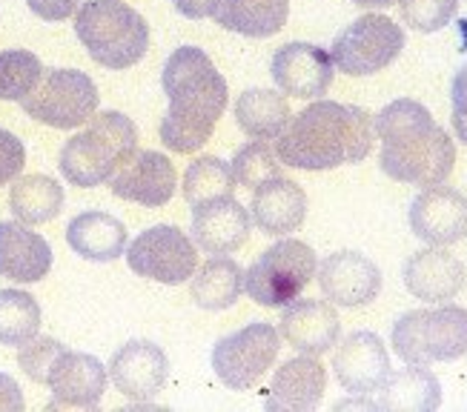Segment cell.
Here are the masks:
<instances>
[{
	"label": "cell",
	"mask_w": 467,
	"mask_h": 412,
	"mask_svg": "<svg viewBox=\"0 0 467 412\" xmlns=\"http://www.w3.org/2000/svg\"><path fill=\"white\" fill-rule=\"evenodd\" d=\"M138 152V127L124 112H95L87 129L72 135L60 149V175L72 187L92 190L107 183Z\"/></svg>",
	"instance_id": "277c9868"
},
{
	"label": "cell",
	"mask_w": 467,
	"mask_h": 412,
	"mask_svg": "<svg viewBox=\"0 0 467 412\" xmlns=\"http://www.w3.org/2000/svg\"><path fill=\"white\" fill-rule=\"evenodd\" d=\"M172 4L184 17L201 20V17H215L221 0H172Z\"/></svg>",
	"instance_id": "60d3db41"
},
{
	"label": "cell",
	"mask_w": 467,
	"mask_h": 412,
	"mask_svg": "<svg viewBox=\"0 0 467 412\" xmlns=\"http://www.w3.org/2000/svg\"><path fill=\"white\" fill-rule=\"evenodd\" d=\"M464 263L441 246H428L404 261V286L413 298L428 304L453 301L464 290Z\"/></svg>",
	"instance_id": "7402d4cb"
},
{
	"label": "cell",
	"mask_w": 467,
	"mask_h": 412,
	"mask_svg": "<svg viewBox=\"0 0 467 412\" xmlns=\"http://www.w3.org/2000/svg\"><path fill=\"white\" fill-rule=\"evenodd\" d=\"M336 77V67L327 49H321L316 44H284L273 55V80L275 87L301 100H318L330 92Z\"/></svg>",
	"instance_id": "7c38bea8"
},
{
	"label": "cell",
	"mask_w": 467,
	"mask_h": 412,
	"mask_svg": "<svg viewBox=\"0 0 467 412\" xmlns=\"http://www.w3.org/2000/svg\"><path fill=\"white\" fill-rule=\"evenodd\" d=\"M26 163V149L24 143L17 140V135L0 129V187L12 183L20 172H24Z\"/></svg>",
	"instance_id": "8d00e7d4"
},
{
	"label": "cell",
	"mask_w": 467,
	"mask_h": 412,
	"mask_svg": "<svg viewBox=\"0 0 467 412\" xmlns=\"http://www.w3.org/2000/svg\"><path fill=\"white\" fill-rule=\"evenodd\" d=\"M278 349V329L267 321H253L213 346V369L224 386L253 389L275 364Z\"/></svg>",
	"instance_id": "30bf717a"
},
{
	"label": "cell",
	"mask_w": 467,
	"mask_h": 412,
	"mask_svg": "<svg viewBox=\"0 0 467 412\" xmlns=\"http://www.w3.org/2000/svg\"><path fill=\"white\" fill-rule=\"evenodd\" d=\"M26 407L24 401V393H20V386L12 376L0 373V412H20Z\"/></svg>",
	"instance_id": "ab89813d"
},
{
	"label": "cell",
	"mask_w": 467,
	"mask_h": 412,
	"mask_svg": "<svg viewBox=\"0 0 467 412\" xmlns=\"http://www.w3.org/2000/svg\"><path fill=\"white\" fill-rule=\"evenodd\" d=\"M253 218L235 195L213 198L192 206V223L190 232L201 252L207 255H233L250 241Z\"/></svg>",
	"instance_id": "2e32d148"
},
{
	"label": "cell",
	"mask_w": 467,
	"mask_h": 412,
	"mask_svg": "<svg viewBox=\"0 0 467 412\" xmlns=\"http://www.w3.org/2000/svg\"><path fill=\"white\" fill-rule=\"evenodd\" d=\"M52 389V404L57 407H75V409H95L107 393V366L89 353H72L64 349L47 378Z\"/></svg>",
	"instance_id": "44dd1931"
},
{
	"label": "cell",
	"mask_w": 467,
	"mask_h": 412,
	"mask_svg": "<svg viewBox=\"0 0 467 412\" xmlns=\"http://www.w3.org/2000/svg\"><path fill=\"white\" fill-rule=\"evenodd\" d=\"M373 127L381 140L379 167L388 178L410 187H433L451 178L456 147L424 103L399 98L373 118Z\"/></svg>",
	"instance_id": "3957f363"
},
{
	"label": "cell",
	"mask_w": 467,
	"mask_h": 412,
	"mask_svg": "<svg viewBox=\"0 0 467 412\" xmlns=\"http://www.w3.org/2000/svg\"><path fill=\"white\" fill-rule=\"evenodd\" d=\"M75 35L98 67L130 69L150 49V26L124 0H87L75 12Z\"/></svg>",
	"instance_id": "5b68a950"
},
{
	"label": "cell",
	"mask_w": 467,
	"mask_h": 412,
	"mask_svg": "<svg viewBox=\"0 0 467 412\" xmlns=\"http://www.w3.org/2000/svg\"><path fill=\"white\" fill-rule=\"evenodd\" d=\"M40 329V306L24 290L0 293V344L20 346L37 335Z\"/></svg>",
	"instance_id": "1f68e13d"
},
{
	"label": "cell",
	"mask_w": 467,
	"mask_h": 412,
	"mask_svg": "<svg viewBox=\"0 0 467 412\" xmlns=\"http://www.w3.org/2000/svg\"><path fill=\"white\" fill-rule=\"evenodd\" d=\"M278 335L304 355H324L341 338V321L336 304L318 298H296L284 306Z\"/></svg>",
	"instance_id": "ffe728a7"
},
{
	"label": "cell",
	"mask_w": 467,
	"mask_h": 412,
	"mask_svg": "<svg viewBox=\"0 0 467 412\" xmlns=\"http://www.w3.org/2000/svg\"><path fill=\"white\" fill-rule=\"evenodd\" d=\"M64 187L49 175H24L15 178V187L9 190V206L20 223L37 226L60 215L64 210Z\"/></svg>",
	"instance_id": "f546056e"
},
{
	"label": "cell",
	"mask_w": 467,
	"mask_h": 412,
	"mask_svg": "<svg viewBox=\"0 0 467 412\" xmlns=\"http://www.w3.org/2000/svg\"><path fill=\"white\" fill-rule=\"evenodd\" d=\"M338 407H361L381 412H433L441 407V384L428 366L408 364V369H390L376 393L358 401H341Z\"/></svg>",
	"instance_id": "d6986e66"
},
{
	"label": "cell",
	"mask_w": 467,
	"mask_h": 412,
	"mask_svg": "<svg viewBox=\"0 0 467 412\" xmlns=\"http://www.w3.org/2000/svg\"><path fill=\"white\" fill-rule=\"evenodd\" d=\"M44 75L40 57L29 49L0 52V100H24Z\"/></svg>",
	"instance_id": "836d02e7"
},
{
	"label": "cell",
	"mask_w": 467,
	"mask_h": 412,
	"mask_svg": "<svg viewBox=\"0 0 467 412\" xmlns=\"http://www.w3.org/2000/svg\"><path fill=\"white\" fill-rule=\"evenodd\" d=\"M130 270L140 278H150L167 286H178L192 278L198 270L195 241L170 223H158L140 232L124 252Z\"/></svg>",
	"instance_id": "8fae6325"
},
{
	"label": "cell",
	"mask_w": 467,
	"mask_h": 412,
	"mask_svg": "<svg viewBox=\"0 0 467 412\" xmlns=\"http://www.w3.org/2000/svg\"><path fill=\"white\" fill-rule=\"evenodd\" d=\"M324 389H327V369L318 355H298L275 369L264 407L273 412H310L321 404Z\"/></svg>",
	"instance_id": "603a6c76"
},
{
	"label": "cell",
	"mask_w": 467,
	"mask_h": 412,
	"mask_svg": "<svg viewBox=\"0 0 467 412\" xmlns=\"http://www.w3.org/2000/svg\"><path fill=\"white\" fill-rule=\"evenodd\" d=\"M390 355L388 346L376 333L358 329L336 344L333 353V373L336 381L348 389L353 398H368L381 386V381L390 376Z\"/></svg>",
	"instance_id": "4fadbf2b"
},
{
	"label": "cell",
	"mask_w": 467,
	"mask_h": 412,
	"mask_svg": "<svg viewBox=\"0 0 467 412\" xmlns=\"http://www.w3.org/2000/svg\"><path fill=\"white\" fill-rule=\"evenodd\" d=\"M26 4L40 20H67L78 9V0H26Z\"/></svg>",
	"instance_id": "f35d334b"
},
{
	"label": "cell",
	"mask_w": 467,
	"mask_h": 412,
	"mask_svg": "<svg viewBox=\"0 0 467 412\" xmlns=\"http://www.w3.org/2000/svg\"><path fill=\"white\" fill-rule=\"evenodd\" d=\"M250 218L264 235L284 238L296 232L307 218V192H304L290 178H273L264 180L261 187L253 190Z\"/></svg>",
	"instance_id": "cb8c5ba5"
},
{
	"label": "cell",
	"mask_w": 467,
	"mask_h": 412,
	"mask_svg": "<svg viewBox=\"0 0 467 412\" xmlns=\"http://www.w3.org/2000/svg\"><path fill=\"white\" fill-rule=\"evenodd\" d=\"M161 84L170 98V109L158 135L175 155H192L213 138L218 118L227 109V80L204 49L181 46L167 57Z\"/></svg>",
	"instance_id": "7a4b0ae2"
},
{
	"label": "cell",
	"mask_w": 467,
	"mask_h": 412,
	"mask_svg": "<svg viewBox=\"0 0 467 412\" xmlns=\"http://www.w3.org/2000/svg\"><path fill=\"white\" fill-rule=\"evenodd\" d=\"M235 187V178L227 160H221L215 155H201L195 158L187 172H184V198L187 203H204L213 198H224L233 195Z\"/></svg>",
	"instance_id": "4dcf8cb0"
},
{
	"label": "cell",
	"mask_w": 467,
	"mask_h": 412,
	"mask_svg": "<svg viewBox=\"0 0 467 412\" xmlns=\"http://www.w3.org/2000/svg\"><path fill=\"white\" fill-rule=\"evenodd\" d=\"M244 293V270L224 255H213L201 263L190 278V295L201 309L221 313V309L235 306Z\"/></svg>",
	"instance_id": "f1b7e54d"
},
{
	"label": "cell",
	"mask_w": 467,
	"mask_h": 412,
	"mask_svg": "<svg viewBox=\"0 0 467 412\" xmlns=\"http://www.w3.org/2000/svg\"><path fill=\"white\" fill-rule=\"evenodd\" d=\"M373 115L353 103L313 100L290 118L275 138V155L293 170L327 172L348 163H361L373 152Z\"/></svg>",
	"instance_id": "6da1fadb"
},
{
	"label": "cell",
	"mask_w": 467,
	"mask_h": 412,
	"mask_svg": "<svg viewBox=\"0 0 467 412\" xmlns=\"http://www.w3.org/2000/svg\"><path fill=\"white\" fill-rule=\"evenodd\" d=\"M52 270V246L26 223L0 221V278L37 283Z\"/></svg>",
	"instance_id": "d4e9b609"
},
{
	"label": "cell",
	"mask_w": 467,
	"mask_h": 412,
	"mask_svg": "<svg viewBox=\"0 0 467 412\" xmlns=\"http://www.w3.org/2000/svg\"><path fill=\"white\" fill-rule=\"evenodd\" d=\"M408 218L413 235L431 246H453L467 238V198L453 187H424Z\"/></svg>",
	"instance_id": "5bb4252c"
},
{
	"label": "cell",
	"mask_w": 467,
	"mask_h": 412,
	"mask_svg": "<svg viewBox=\"0 0 467 412\" xmlns=\"http://www.w3.org/2000/svg\"><path fill=\"white\" fill-rule=\"evenodd\" d=\"M404 26L416 32H439L451 24L459 12V0H396Z\"/></svg>",
	"instance_id": "e575fe53"
},
{
	"label": "cell",
	"mask_w": 467,
	"mask_h": 412,
	"mask_svg": "<svg viewBox=\"0 0 467 412\" xmlns=\"http://www.w3.org/2000/svg\"><path fill=\"white\" fill-rule=\"evenodd\" d=\"M290 118V100L275 89H247L235 100L238 129L253 140H275Z\"/></svg>",
	"instance_id": "83f0119b"
},
{
	"label": "cell",
	"mask_w": 467,
	"mask_h": 412,
	"mask_svg": "<svg viewBox=\"0 0 467 412\" xmlns=\"http://www.w3.org/2000/svg\"><path fill=\"white\" fill-rule=\"evenodd\" d=\"M451 103H453V132L456 138L467 147V64L453 75V87H451Z\"/></svg>",
	"instance_id": "74e56055"
},
{
	"label": "cell",
	"mask_w": 467,
	"mask_h": 412,
	"mask_svg": "<svg viewBox=\"0 0 467 412\" xmlns=\"http://www.w3.org/2000/svg\"><path fill=\"white\" fill-rule=\"evenodd\" d=\"M98 87L80 69H44L35 89L20 100L24 112L52 129H75L98 112Z\"/></svg>",
	"instance_id": "ba28073f"
},
{
	"label": "cell",
	"mask_w": 467,
	"mask_h": 412,
	"mask_svg": "<svg viewBox=\"0 0 467 412\" xmlns=\"http://www.w3.org/2000/svg\"><path fill=\"white\" fill-rule=\"evenodd\" d=\"M67 243L80 258L109 263L127 252V226L109 212L89 210L69 221Z\"/></svg>",
	"instance_id": "484cf974"
},
{
	"label": "cell",
	"mask_w": 467,
	"mask_h": 412,
	"mask_svg": "<svg viewBox=\"0 0 467 412\" xmlns=\"http://www.w3.org/2000/svg\"><path fill=\"white\" fill-rule=\"evenodd\" d=\"M356 6H361V9H388V6H393L396 0H353Z\"/></svg>",
	"instance_id": "b9f144b4"
},
{
	"label": "cell",
	"mask_w": 467,
	"mask_h": 412,
	"mask_svg": "<svg viewBox=\"0 0 467 412\" xmlns=\"http://www.w3.org/2000/svg\"><path fill=\"white\" fill-rule=\"evenodd\" d=\"M178 187V175H175V163L155 149H140L135 152L124 167H120L109 178V190L115 198L140 203V206H164L172 201Z\"/></svg>",
	"instance_id": "e0dca14e"
},
{
	"label": "cell",
	"mask_w": 467,
	"mask_h": 412,
	"mask_svg": "<svg viewBox=\"0 0 467 412\" xmlns=\"http://www.w3.org/2000/svg\"><path fill=\"white\" fill-rule=\"evenodd\" d=\"M404 49V29L388 15H361L350 26H344L333 46V67L350 77L376 75L390 67Z\"/></svg>",
	"instance_id": "9c48e42d"
},
{
	"label": "cell",
	"mask_w": 467,
	"mask_h": 412,
	"mask_svg": "<svg viewBox=\"0 0 467 412\" xmlns=\"http://www.w3.org/2000/svg\"><path fill=\"white\" fill-rule=\"evenodd\" d=\"M321 295L336 306H368L381 293V270L361 252H333L318 263Z\"/></svg>",
	"instance_id": "9a60e30c"
},
{
	"label": "cell",
	"mask_w": 467,
	"mask_h": 412,
	"mask_svg": "<svg viewBox=\"0 0 467 412\" xmlns=\"http://www.w3.org/2000/svg\"><path fill=\"white\" fill-rule=\"evenodd\" d=\"M290 17V0H221L215 24L244 37H273Z\"/></svg>",
	"instance_id": "4316f807"
},
{
	"label": "cell",
	"mask_w": 467,
	"mask_h": 412,
	"mask_svg": "<svg viewBox=\"0 0 467 412\" xmlns=\"http://www.w3.org/2000/svg\"><path fill=\"white\" fill-rule=\"evenodd\" d=\"M390 341L393 353L404 364L431 366L456 361L467 353V309L448 301L428 309H410L393 324Z\"/></svg>",
	"instance_id": "8992f818"
},
{
	"label": "cell",
	"mask_w": 467,
	"mask_h": 412,
	"mask_svg": "<svg viewBox=\"0 0 467 412\" xmlns=\"http://www.w3.org/2000/svg\"><path fill=\"white\" fill-rule=\"evenodd\" d=\"M230 170L235 178V187L255 190L264 180H273L281 175V158L275 155V147H270V140H250L235 152L230 160Z\"/></svg>",
	"instance_id": "d6a6232c"
},
{
	"label": "cell",
	"mask_w": 467,
	"mask_h": 412,
	"mask_svg": "<svg viewBox=\"0 0 467 412\" xmlns=\"http://www.w3.org/2000/svg\"><path fill=\"white\" fill-rule=\"evenodd\" d=\"M67 344H60L55 338H40L35 335L32 341L20 344L17 349V366L24 369V376L35 384H47L49 369L55 364V358L64 353Z\"/></svg>",
	"instance_id": "d590c367"
},
{
	"label": "cell",
	"mask_w": 467,
	"mask_h": 412,
	"mask_svg": "<svg viewBox=\"0 0 467 412\" xmlns=\"http://www.w3.org/2000/svg\"><path fill=\"white\" fill-rule=\"evenodd\" d=\"M318 273V258L310 243L298 238H284L267 246L247 273H244V293L258 306L278 309L293 304Z\"/></svg>",
	"instance_id": "52a82bcc"
},
{
	"label": "cell",
	"mask_w": 467,
	"mask_h": 412,
	"mask_svg": "<svg viewBox=\"0 0 467 412\" xmlns=\"http://www.w3.org/2000/svg\"><path fill=\"white\" fill-rule=\"evenodd\" d=\"M107 376L118 386V393L127 396L130 401H152L167 384L170 361L158 344L135 338L112 355Z\"/></svg>",
	"instance_id": "ac0fdd59"
}]
</instances>
